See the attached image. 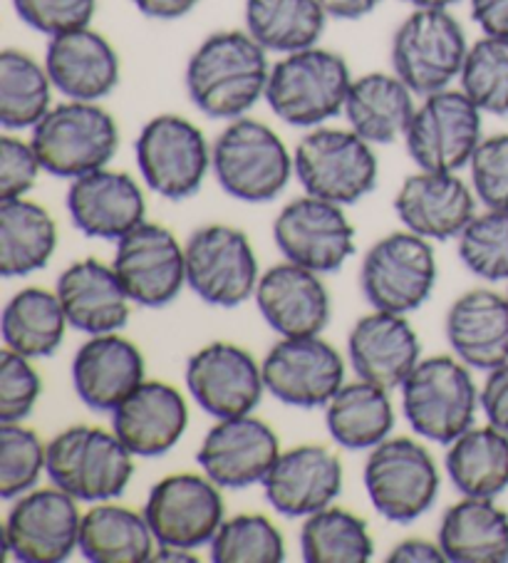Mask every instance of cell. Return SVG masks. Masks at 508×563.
Wrapping results in <instances>:
<instances>
[{"label":"cell","instance_id":"36","mask_svg":"<svg viewBox=\"0 0 508 563\" xmlns=\"http://www.w3.org/2000/svg\"><path fill=\"white\" fill-rule=\"evenodd\" d=\"M57 249L55 219L31 199L0 201V274L23 278L43 271Z\"/></svg>","mask_w":508,"mask_h":563},{"label":"cell","instance_id":"27","mask_svg":"<svg viewBox=\"0 0 508 563\" xmlns=\"http://www.w3.org/2000/svg\"><path fill=\"white\" fill-rule=\"evenodd\" d=\"M189 427V407L174 385L144 380L112 412V432L134 457H164L181 442Z\"/></svg>","mask_w":508,"mask_h":563},{"label":"cell","instance_id":"18","mask_svg":"<svg viewBox=\"0 0 508 563\" xmlns=\"http://www.w3.org/2000/svg\"><path fill=\"white\" fill-rule=\"evenodd\" d=\"M266 390L283 405L316 410L345 385V361L320 335L280 338L263 357Z\"/></svg>","mask_w":508,"mask_h":563},{"label":"cell","instance_id":"26","mask_svg":"<svg viewBox=\"0 0 508 563\" xmlns=\"http://www.w3.org/2000/svg\"><path fill=\"white\" fill-rule=\"evenodd\" d=\"M43 63L65 100L100 102L122 80V63L114 45L90 25L51 37Z\"/></svg>","mask_w":508,"mask_h":563},{"label":"cell","instance_id":"55","mask_svg":"<svg viewBox=\"0 0 508 563\" xmlns=\"http://www.w3.org/2000/svg\"><path fill=\"white\" fill-rule=\"evenodd\" d=\"M402 3L412 5V8H452L462 0H402Z\"/></svg>","mask_w":508,"mask_h":563},{"label":"cell","instance_id":"24","mask_svg":"<svg viewBox=\"0 0 508 563\" xmlns=\"http://www.w3.org/2000/svg\"><path fill=\"white\" fill-rule=\"evenodd\" d=\"M347 357L360 380L397 390L422 361V343L407 316L373 310L350 330Z\"/></svg>","mask_w":508,"mask_h":563},{"label":"cell","instance_id":"40","mask_svg":"<svg viewBox=\"0 0 508 563\" xmlns=\"http://www.w3.org/2000/svg\"><path fill=\"white\" fill-rule=\"evenodd\" d=\"M300 553L308 563H367L375 556V541L365 519L328 507L302 521Z\"/></svg>","mask_w":508,"mask_h":563},{"label":"cell","instance_id":"53","mask_svg":"<svg viewBox=\"0 0 508 563\" xmlns=\"http://www.w3.org/2000/svg\"><path fill=\"white\" fill-rule=\"evenodd\" d=\"M383 0H320V5L325 8L328 18L332 21H360L367 18Z\"/></svg>","mask_w":508,"mask_h":563},{"label":"cell","instance_id":"11","mask_svg":"<svg viewBox=\"0 0 508 563\" xmlns=\"http://www.w3.org/2000/svg\"><path fill=\"white\" fill-rule=\"evenodd\" d=\"M134 159L154 194L184 201L203 187L211 169V147L191 120L181 114H156L134 142Z\"/></svg>","mask_w":508,"mask_h":563},{"label":"cell","instance_id":"5","mask_svg":"<svg viewBox=\"0 0 508 563\" xmlns=\"http://www.w3.org/2000/svg\"><path fill=\"white\" fill-rule=\"evenodd\" d=\"M31 144L43 172L73 181L114 159L120 128L100 102L65 100L31 130Z\"/></svg>","mask_w":508,"mask_h":563},{"label":"cell","instance_id":"47","mask_svg":"<svg viewBox=\"0 0 508 563\" xmlns=\"http://www.w3.org/2000/svg\"><path fill=\"white\" fill-rule=\"evenodd\" d=\"M15 15L35 33L55 37L87 27L97 13V0H13Z\"/></svg>","mask_w":508,"mask_h":563},{"label":"cell","instance_id":"56","mask_svg":"<svg viewBox=\"0 0 508 563\" xmlns=\"http://www.w3.org/2000/svg\"><path fill=\"white\" fill-rule=\"evenodd\" d=\"M506 296H508V290H506Z\"/></svg>","mask_w":508,"mask_h":563},{"label":"cell","instance_id":"13","mask_svg":"<svg viewBox=\"0 0 508 563\" xmlns=\"http://www.w3.org/2000/svg\"><path fill=\"white\" fill-rule=\"evenodd\" d=\"M484 112L462 90L446 87L422 97L405 144L412 162L427 172H459L468 167L482 144Z\"/></svg>","mask_w":508,"mask_h":563},{"label":"cell","instance_id":"25","mask_svg":"<svg viewBox=\"0 0 508 563\" xmlns=\"http://www.w3.org/2000/svg\"><path fill=\"white\" fill-rule=\"evenodd\" d=\"M256 306L280 338L320 335L330 323V294L320 274L283 261L261 274Z\"/></svg>","mask_w":508,"mask_h":563},{"label":"cell","instance_id":"48","mask_svg":"<svg viewBox=\"0 0 508 563\" xmlns=\"http://www.w3.org/2000/svg\"><path fill=\"white\" fill-rule=\"evenodd\" d=\"M43 164L31 142L13 134L0 137V201L23 199L35 187Z\"/></svg>","mask_w":508,"mask_h":563},{"label":"cell","instance_id":"8","mask_svg":"<svg viewBox=\"0 0 508 563\" xmlns=\"http://www.w3.org/2000/svg\"><path fill=\"white\" fill-rule=\"evenodd\" d=\"M466 53V33L449 8H415L389 45L393 73L417 97L442 92L459 80Z\"/></svg>","mask_w":508,"mask_h":563},{"label":"cell","instance_id":"41","mask_svg":"<svg viewBox=\"0 0 508 563\" xmlns=\"http://www.w3.org/2000/svg\"><path fill=\"white\" fill-rule=\"evenodd\" d=\"M459 90L484 114L508 118V37L484 35L468 45Z\"/></svg>","mask_w":508,"mask_h":563},{"label":"cell","instance_id":"31","mask_svg":"<svg viewBox=\"0 0 508 563\" xmlns=\"http://www.w3.org/2000/svg\"><path fill=\"white\" fill-rule=\"evenodd\" d=\"M415 97L395 73H367L350 85L343 114L350 130L379 147L405 140L417 112Z\"/></svg>","mask_w":508,"mask_h":563},{"label":"cell","instance_id":"29","mask_svg":"<svg viewBox=\"0 0 508 563\" xmlns=\"http://www.w3.org/2000/svg\"><path fill=\"white\" fill-rule=\"evenodd\" d=\"M444 333L459 361L492 373L508 363V296L488 288L466 290L449 306Z\"/></svg>","mask_w":508,"mask_h":563},{"label":"cell","instance_id":"9","mask_svg":"<svg viewBox=\"0 0 508 563\" xmlns=\"http://www.w3.org/2000/svg\"><path fill=\"white\" fill-rule=\"evenodd\" d=\"M363 479L375 511L395 523L424 517L442 487L432 452L412 437H387L369 450Z\"/></svg>","mask_w":508,"mask_h":563},{"label":"cell","instance_id":"43","mask_svg":"<svg viewBox=\"0 0 508 563\" xmlns=\"http://www.w3.org/2000/svg\"><path fill=\"white\" fill-rule=\"evenodd\" d=\"M456 241L459 258L468 274L488 284L508 280V211L476 213Z\"/></svg>","mask_w":508,"mask_h":563},{"label":"cell","instance_id":"12","mask_svg":"<svg viewBox=\"0 0 508 563\" xmlns=\"http://www.w3.org/2000/svg\"><path fill=\"white\" fill-rule=\"evenodd\" d=\"M187 286L203 303L239 308L256 296L261 271L249 236L236 227L211 223L189 236Z\"/></svg>","mask_w":508,"mask_h":563},{"label":"cell","instance_id":"46","mask_svg":"<svg viewBox=\"0 0 508 563\" xmlns=\"http://www.w3.org/2000/svg\"><path fill=\"white\" fill-rule=\"evenodd\" d=\"M472 189L486 209L508 211V134H492L478 144L472 162Z\"/></svg>","mask_w":508,"mask_h":563},{"label":"cell","instance_id":"38","mask_svg":"<svg viewBox=\"0 0 508 563\" xmlns=\"http://www.w3.org/2000/svg\"><path fill=\"white\" fill-rule=\"evenodd\" d=\"M67 316L60 298L45 288H23L3 308V343L31 361L51 357L65 341Z\"/></svg>","mask_w":508,"mask_h":563},{"label":"cell","instance_id":"23","mask_svg":"<svg viewBox=\"0 0 508 563\" xmlns=\"http://www.w3.org/2000/svg\"><path fill=\"white\" fill-rule=\"evenodd\" d=\"M67 213L73 227L87 239L120 241L146 217V199L132 174L95 169L70 181Z\"/></svg>","mask_w":508,"mask_h":563},{"label":"cell","instance_id":"3","mask_svg":"<svg viewBox=\"0 0 508 563\" xmlns=\"http://www.w3.org/2000/svg\"><path fill=\"white\" fill-rule=\"evenodd\" d=\"M399 390L409 427L424 440L444 446L474 427L476 412H482V387H476L472 367L456 355L419 361Z\"/></svg>","mask_w":508,"mask_h":563},{"label":"cell","instance_id":"54","mask_svg":"<svg viewBox=\"0 0 508 563\" xmlns=\"http://www.w3.org/2000/svg\"><path fill=\"white\" fill-rule=\"evenodd\" d=\"M154 563H199V556L189 549L179 547H159L152 556Z\"/></svg>","mask_w":508,"mask_h":563},{"label":"cell","instance_id":"14","mask_svg":"<svg viewBox=\"0 0 508 563\" xmlns=\"http://www.w3.org/2000/svg\"><path fill=\"white\" fill-rule=\"evenodd\" d=\"M221 487L207 474L179 472L154 484L144 501V517L159 547L197 551L211 543L227 519Z\"/></svg>","mask_w":508,"mask_h":563},{"label":"cell","instance_id":"33","mask_svg":"<svg viewBox=\"0 0 508 563\" xmlns=\"http://www.w3.org/2000/svg\"><path fill=\"white\" fill-rule=\"evenodd\" d=\"M332 442L350 452H369L395 430V407L387 387L357 380L343 385L325 405Z\"/></svg>","mask_w":508,"mask_h":563},{"label":"cell","instance_id":"6","mask_svg":"<svg viewBox=\"0 0 508 563\" xmlns=\"http://www.w3.org/2000/svg\"><path fill=\"white\" fill-rule=\"evenodd\" d=\"M134 474V454L114 432L90 424L67 427L47 442V477L77 501L122 497Z\"/></svg>","mask_w":508,"mask_h":563},{"label":"cell","instance_id":"35","mask_svg":"<svg viewBox=\"0 0 508 563\" xmlns=\"http://www.w3.org/2000/svg\"><path fill=\"white\" fill-rule=\"evenodd\" d=\"M156 539L144 511L100 501L82 514L80 553L92 563H146Z\"/></svg>","mask_w":508,"mask_h":563},{"label":"cell","instance_id":"1","mask_svg":"<svg viewBox=\"0 0 508 563\" xmlns=\"http://www.w3.org/2000/svg\"><path fill=\"white\" fill-rule=\"evenodd\" d=\"M270 67L268 51L249 31H219L191 53L184 85L201 114L231 122L266 100Z\"/></svg>","mask_w":508,"mask_h":563},{"label":"cell","instance_id":"34","mask_svg":"<svg viewBox=\"0 0 508 563\" xmlns=\"http://www.w3.org/2000/svg\"><path fill=\"white\" fill-rule=\"evenodd\" d=\"M444 467L462 497L498 499L508 489V434L494 424L468 427L446 446Z\"/></svg>","mask_w":508,"mask_h":563},{"label":"cell","instance_id":"51","mask_svg":"<svg viewBox=\"0 0 508 563\" xmlns=\"http://www.w3.org/2000/svg\"><path fill=\"white\" fill-rule=\"evenodd\" d=\"M446 556L439 541L405 539L389 551L387 563H444Z\"/></svg>","mask_w":508,"mask_h":563},{"label":"cell","instance_id":"15","mask_svg":"<svg viewBox=\"0 0 508 563\" xmlns=\"http://www.w3.org/2000/svg\"><path fill=\"white\" fill-rule=\"evenodd\" d=\"M82 514L77 499L53 489H31L13 499L3 527L5 556L25 563H60L80 551Z\"/></svg>","mask_w":508,"mask_h":563},{"label":"cell","instance_id":"20","mask_svg":"<svg viewBox=\"0 0 508 563\" xmlns=\"http://www.w3.org/2000/svg\"><path fill=\"white\" fill-rule=\"evenodd\" d=\"M280 454L276 432L253 415L217 420L197 452L201 472L221 489H249L266 479Z\"/></svg>","mask_w":508,"mask_h":563},{"label":"cell","instance_id":"22","mask_svg":"<svg viewBox=\"0 0 508 563\" xmlns=\"http://www.w3.org/2000/svg\"><path fill=\"white\" fill-rule=\"evenodd\" d=\"M395 213L417 236L452 241L476 217V194L456 172L419 169L399 187Z\"/></svg>","mask_w":508,"mask_h":563},{"label":"cell","instance_id":"42","mask_svg":"<svg viewBox=\"0 0 508 563\" xmlns=\"http://www.w3.org/2000/svg\"><path fill=\"white\" fill-rule=\"evenodd\" d=\"M209 547L211 561L217 563H278L286 559L283 533L263 514L223 519Z\"/></svg>","mask_w":508,"mask_h":563},{"label":"cell","instance_id":"17","mask_svg":"<svg viewBox=\"0 0 508 563\" xmlns=\"http://www.w3.org/2000/svg\"><path fill=\"white\" fill-rule=\"evenodd\" d=\"M112 268L132 303L164 308L187 286V251L159 223L142 221L117 241Z\"/></svg>","mask_w":508,"mask_h":563},{"label":"cell","instance_id":"19","mask_svg":"<svg viewBox=\"0 0 508 563\" xmlns=\"http://www.w3.org/2000/svg\"><path fill=\"white\" fill-rule=\"evenodd\" d=\"M187 390L213 420L251 415L263 400L266 380L263 367L246 347L233 343H209L187 361Z\"/></svg>","mask_w":508,"mask_h":563},{"label":"cell","instance_id":"45","mask_svg":"<svg viewBox=\"0 0 508 563\" xmlns=\"http://www.w3.org/2000/svg\"><path fill=\"white\" fill-rule=\"evenodd\" d=\"M43 395L31 357L5 347L0 355V422H23Z\"/></svg>","mask_w":508,"mask_h":563},{"label":"cell","instance_id":"7","mask_svg":"<svg viewBox=\"0 0 508 563\" xmlns=\"http://www.w3.org/2000/svg\"><path fill=\"white\" fill-rule=\"evenodd\" d=\"M292 167L306 194L340 207L363 201L379 179L375 144L353 130L312 128L296 144Z\"/></svg>","mask_w":508,"mask_h":563},{"label":"cell","instance_id":"16","mask_svg":"<svg viewBox=\"0 0 508 563\" xmlns=\"http://www.w3.org/2000/svg\"><path fill=\"white\" fill-rule=\"evenodd\" d=\"M273 241L286 261L316 274H338L355 254V227L340 203L318 197L288 201L273 221Z\"/></svg>","mask_w":508,"mask_h":563},{"label":"cell","instance_id":"52","mask_svg":"<svg viewBox=\"0 0 508 563\" xmlns=\"http://www.w3.org/2000/svg\"><path fill=\"white\" fill-rule=\"evenodd\" d=\"M130 3L152 21H179V18H187L201 0H130Z\"/></svg>","mask_w":508,"mask_h":563},{"label":"cell","instance_id":"50","mask_svg":"<svg viewBox=\"0 0 508 563\" xmlns=\"http://www.w3.org/2000/svg\"><path fill=\"white\" fill-rule=\"evenodd\" d=\"M468 8L484 35L508 37V0H468Z\"/></svg>","mask_w":508,"mask_h":563},{"label":"cell","instance_id":"49","mask_svg":"<svg viewBox=\"0 0 508 563\" xmlns=\"http://www.w3.org/2000/svg\"><path fill=\"white\" fill-rule=\"evenodd\" d=\"M482 412L488 424L508 434V363L486 373L482 385Z\"/></svg>","mask_w":508,"mask_h":563},{"label":"cell","instance_id":"28","mask_svg":"<svg viewBox=\"0 0 508 563\" xmlns=\"http://www.w3.org/2000/svg\"><path fill=\"white\" fill-rule=\"evenodd\" d=\"M140 347L120 333L90 335L73 357V385L95 412H114L146 380Z\"/></svg>","mask_w":508,"mask_h":563},{"label":"cell","instance_id":"10","mask_svg":"<svg viewBox=\"0 0 508 563\" xmlns=\"http://www.w3.org/2000/svg\"><path fill=\"white\" fill-rule=\"evenodd\" d=\"M439 278L432 241L395 231L367 249L360 266V290L375 310L415 313L422 308Z\"/></svg>","mask_w":508,"mask_h":563},{"label":"cell","instance_id":"37","mask_svg":"<svg viewBox=\"0 0 508 563\" xmlns=\"http://www.w3.org/2000/svg\"><path fill=\"white\" fill-rule=\"evenodd\" d=\"M243 21L261 47L290 55L318 45L325 33L328 13L320 0H246Z\"/></svg>","mask_w":508,"mask_h":563},{"label":"cell","instance_id":"30","mask_svg":"<svg viewBox=\"0 0 508 563\" xmlns=\"http://www.w3.org/2000/svg\"><path fill=\"white\" fill-rule=\"evenodd\" d=\"M60 298L70 328L85 335L120 333L130 323V303L114 268L97 258H82L67 266L57 278Z\"/></svg>","mask_w":508,"mask_h":563},{"label":"cell","instance_id":"32","mask_svg":"<svg viewBox=\"0 0 508 563\" xmlns=\"http://www.w3.org/2000/svg\"><path fill=\"white\" fill-rule=\"evenodd\" d=\"M437 541L449 563H506L508 511L496 499L462 497L444 511Z\"/></svg>","mask_w":508,"mask_h":563},{"label":"cell","instance_id":"21","mask_svg":"<svg viewBox=\"0 0 508 563\" xmlns=\"http://www.w3.org/2000/svg\"><path fill=\"white\" fill-rule=\"evenodd\" d=\"M343 462L335 452L320 444H300L278 454L261 487L280 517L306 519L332 507L343 492Z\"/></svg>","mask_w":508,"mask_h":563},{"label":"cell","instance_id":"4","mask_svg":"<svg viewBox=\"0 0 508 563\" xmlns=\"http://www.w3.org/2000/svg\"><path fill=\"white\" fill-rule=\"evenodd\" d=\"M211 172L231 199L266 203L288 187L296 167L276 130L261 120L239 118L213 142Z\"/></svg>","mask_w":508,"mask_h":563},{"label":"cell","instance_id":"39","mask_svg":"<svg viewBox=\"0 0 508 563\" xmlns=\"http://www.w3.org/2000/svg\"><path fill=\"white\" fill-rule=\"evenodd\" d=\"M53 90L45 63L15 47L0 53V124L8 132L33 130L51 112Z\"/></svg>","mask_w":508,"mask_h":563},{"label":"cell","instance_id":"44","mask_svg":"<svg viewBox=\"0 0 508 563\" xmlns=\"http://www.w3.org/2000/svg\"><path fill=\"white\" fill-rule=\"evenodd\" d=\"M47 474V444L21 422H0V497L13 501Z\"/></svg>","mask_w":508,"mask_h":563},{"label":"cell","instance_id":"2","mask_svg":"<svg viewBox=\"0 0 508 563\" xmlns=\"http://www.w3.org/2000/svg\"><path fill=\"white\" fill-rule=\"evenodd\" d=\"M350 85L353 75L345 57L312 45L283 55L270 67L266 102L280 122L312 130L343 114Z\"/></svg>","mask_w":508,"mask_h":563}]
</instances>
